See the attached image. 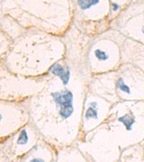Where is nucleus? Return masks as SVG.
<instances>
[{"mask_svg":"<svg viewBox=\"0 0 144 162\" xmlns=\"http://www.w3.org/2000/svg\"><path fill=\"white\" fill-rule=\"evenodd\" d=\"M119 121L123 123L124 125H125L126 128L128 130H131L133 124L134 123V118L133 116L131 115V114H125V116L121 117V118H119Z\"/></svg>","mask_w":144,"mask_h":162,"instance_id":"7ed1b4c3","label":"nucleus"},{"mask_svg":"<svg viewBox=\"0 0 144 162\" xmlns=\"http://www.w3.org/2000/svg\"><path fill=\"white\" fill-rule=\"evenodd\" d=\"M99 0H79L78 4L82 9H86L98 3Z\"/></svg>","mask_w":144,"mask_h":162,"instance_id":"20e7f679","label":"nucleus"},{"mask_svg":"<svg viewBox=\"0 0 144 162\" xmlns=\"http://www.w3.org/2000/svg\"><path fill=\"white\" fill-rule=\"evenodd\" d=\"M95 56L98 58L99 60H101V61H104V60L107 59L108 58L107 54H105V52L104 51H102L100 50H96L95 51Z\"/></svg>","mask_w":144,"mask_h":162,"instance_id":"6e6552de","label":"nucleus"},{"mask_svg":"<svg viewBox=\"0 0 144 162\" xmlns=\"http://www.w3.org/2000/svg\"><path fill=\"white\" fill-rule=\"evenodd\" d=\"M142 31H143V33H144V27H143V29H142Z\"/></svg>","mask_w":144,"mask_h":162,"instance_id":"9d476101","label":"nucleus"},{"mask_svg":"<svg viewBox=\"0 0 144 162\" xmlns=\"http://www.w3.org/2000/svg\"><path fill=\"white\" fill-rule=\"evenodd\" d=\"M51 72H52L54 74L59 76L61 80H62V82H64V84H66L68 83L70 76L69 71H65L61 66L57 64V65H55L53 67H51Z\"/></svg>","mask_w":144,"mask_h":162,"instance_id":"f03ea898","label":"nucleus"},{"mask_svg":"<svg viewBox=\"0 0 144 162\" xmlns=\"http://www.w3.org/2000/svg\"><path fill=\"white\" fill-rule=\"evenodd\" d=\"M27 140H28V138H27V132H26L25 130H23V131L21 132L20 135L19 137V139L17 141V143L19 144H26L27 142Z\"/></svg>","mask_w":144,"mask_h":162,"instance_id":"423d86ee","label":"nucleus"},{"mask_svg":"<svg viewBox=\"0 0 144 162\" xmlns=\"http://www.w3.org/2000/svg\"><path fill=\"white\" fill-rule=\"evenodd\" d=\"M97 112L96 110H94V109L92 108H89V110H87L86 113V118H97Z\"/></svg>","mask_w":144,"mask_h":162,"instance_id":"1a4fd4ad","label":"nucleus"},{"mask_svg":"<svg viewBox=\"0 0 144 162\" xmlns=\"http://www.w3.org/2000/svg\"><path fill=\"white\" fill-rule=\"evenodd\" d=\"M73 111H74L73 106L72 105L67 106V107H61V111H60V114H61V115L62 117L66 118H68V117L73 113Z\"/></svg>","mask_w":144,"mask_h":162,"instance_id":"39448f33","label":"nucleus"},{"mask_svg":"<svg viewBox=\"0 0 144 162\" xmlns=\"http://www.w3.org/2000/svg\"><path fill=\"white\" fill-rule=\"evenodd\" d=\"M117 86H118V87L120 88V89H121L123 92H126V93H128V94H129L130 92H131V91H130L129 87H128V86H126V85L124 84L123 81L122 79H119L118 82H117Z\"/></svg>","mask_w":144,"mask_h":162,"instance_id":"0eeeda50","label":"nucleus"},{"mask_svg":"<svg viewBox=\"0 0 144 162\" xmlns=\"http://www.w3.org/2000/svg\"><path fill=\"white\" fill-rule=\"evenodd\" d=\"M52 95L54 96L56 102L58 103L61 107L72 105L73 94L70 92H65L63 93L56 92L52 94Z\"/></svg>","mask_w":144,"mask_h":162,"instance_id":"f257e3e1","label":"nucleus"}]
</instances>
